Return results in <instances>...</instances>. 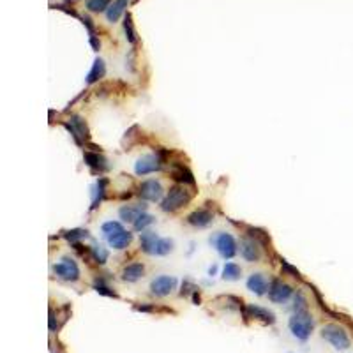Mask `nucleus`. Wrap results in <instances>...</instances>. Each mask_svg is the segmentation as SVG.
I'll return each mask as SVG.
<instances>
[{
  "label": "nucleus",
  "instance_id": "18",
  "mask_svg": "<svg viewBox=\"0 0 353 353\" xmlns=\"http://www.w3.org/2000/svg\"><path fill=\"white\" fill-rule=\"evenodd\" d=\"M145 274V267L141 263H131L126 269L122 270V279L127 283H136L138 279H141Z\"/></svg>",
  "mask_w": 353,
  "mask_h": 353
},
{
  "label": "nucleus",
  "instance_id": "20",
  "mask_svg": "<svg viewBox=\"0 0 353 353\" xmlns=\"http://www.w3.org/2000/svg\"><path fill=\"white\" fill-rule=\"evenodd\" d=\"M104 75H106V65H104V60L96 59V60H94L92 69L88 71V75H87V83L88 85L98 83L99 79L104 78Z\"/></svg>",
  "mask_w": 353,
  "mask_h": 353
},
{
  "label": "nucleus",
  "instance_id": "24",
  "mask_svg": "<svg viewBox=\"0 0 353 353\" xmlns=\"http://www.w3.org/2000/svg\"><path fill=\"white\" fill-rule=\"evenodd\" d=\"M242 275V270L240 267H238L237 263H226L223 267V279H226V281H237V279H240Z\"/></svg>",
  "mask_w": 353,
  "mask_h": 353
},
{
  "label": "nucleus",
  "instance_id": "11",
  "mask_svg": "<svg viewBox=\"0 0 353 353\" xmlns=\"http://www.w3.org/2000/svg\"><path fill=\"white\" fill-rule=\"evenodd\" d=\"M244 316H246V320L247 318H255V320H260V321H263V323H269V325L275 323L274 313L261 306H247L246 309H244Z\"/></svg>",
  "mask_w": 353,
  "mask_h": 353
},
{
  "label": "nucleus",
  "instance_id": "9",
  "mask_svg": "<svg viewBox=\"0 0 353 353\" xmlns=\"http://www.w3.org/2000/svg\"><path fill=\"white\" fill-rule=\"evenodd\" d=\"M161 166H163V161H161L157 154L156 156H143V157H139L136 161L135 172L136 175H149V173L159 172Z\"/></svg>",
  "mask_w": 353,
  "mask_h": 353
},
{
  "label": "nucleus",
  "instance_id": "21",
  "mask_svg": "<svg viewBox=\"0 0 353 353\" xmlns=\"http://www.w3.org/2000/svg\"><path fill=\"white\" fill-rule=\"evenodd\" d=\"M127 2H129V0H115V2H113V4L110 5V7H108V11H106L108 21H112V23L118 21V18H120L122 14L126 13Z\"/></svg>",
  "mask_w": 353,
  "mask_h": 353
},
{
  "label": "nucleus",
  "instance_id": "4",
  "mask_svg": "<svg viewBox=\"0 0 353 353\" xmlns=\"http://www.w3.org/2000/svg\"><path fill=\"white\" fill-rule=\"evenodd\" d=\"M53 272L57 274V277L64 279V281H69V283H75L79 279V267L73 258L65 256L62 258L59 263L53 267Z\"/></svg>",
  "mask_w": 353,
  "mask_h": 353
},
{
  "label": "nucleus",
  "instance_id": "10",
  "mask_svg": "<svg viewBox=\"0 0 353 353\" xmlns=\"http://www.w3.org/2000/svg\"><path fill=\"white\" fill-rule=\"evenodd\" d=\"M138 195L145 201H159L163 198V187L157 180H145L139 186Z\"/></svg>",
  "mask_w": 353,
  "mask_h": 353
},
{
  "label": "nucleus",
  "instance_id": "23",
  "mask_svg": "<svg viewBox=\"0 0 353 353\" xmlns=\"http://www.w3.org/2000/svg\"><path fill=\"white\" fill-rule=\"evenodd\" d=\"M247 237L255 238V240L258 242V244H261V246H269V244H270L269 233L265 232V230H260V228L247 226Z\"/></svg>",
  "mask_w": 353,
  "mask_h": 353
},
{
  "label": "nucleus",
  "instance_id": "22",
  "mask_svg": "<svg viewBox=\"0 0 353 353\" xmlns=\"http://www.w3.org/2000/svg\"><path fill=\"white\" fill-rule=\"evenodd\" d=\"M131 240H133V233L126 232V230H124V232H120V233H117L115 237L108 238L110 246H112L113 249H117V251H122V249H126V247L131 244Z\"/></svg>",
  "mask_w": 353,
  "mask_h": 353
},
{
  "label": "nucleus",
  "instance_id": "38",
  "mask_svg": "<svg viewBox=\"0 0 353 353\" xmlns=\"http://www.w3.org/2000/svg\"><path fill=\"white\" fill-rule=\"evenodd\" d=\"M90 44H92L94 51H99V48H101V42H99L98 38H90Z\"/></svg>",
  "mask_w": 353,
  "mask_h": 353
},
{
  "label": "nucleus",
  "instance_id": "34",
  "mask_svg": "<svg viewBox=\"0 0 353 353\" xmlns=\"http://www.w3.org/2000/svg\"><path fill=\"white\" fill-rule=\"evenodd\" d=\"M295 313H306L307 311V300L304 298V295L300 292L295 295V306H293Z\"/></svg>",
  "mask_w": 353,
  "mask_h": 353
},
{
  "label": "nucleus",
  "instance_id": "7",
  "mask_svg": "<svg viewBox=\"0 0 353 353\" xmlns=\"http://www.w3.org/2000/svg\"><path fill=\"white\" fill-rule=\"evenodd\" d=\"M176 288V279L173 275H159L150 283V292L156 297H166Z\"/></svg>",
  "mask_w": 353,
  "mask_h": 353
},
{
  "label": "nucleus",
  "instance_id": "30",
  "mask_svg": "<svg viewBox=\"0 0 353 353\" xmlns=\"http://www.w3.org/2000/svg\"><path fill=\"white\" fill-rule=\"evenodd\" d=\"M110 5H112V0H88L87 9L92 13H102V11H108Z\"/></svg>",
  "mask_w": 353,
  "mask_h": 353
},
{
  "label": "nucleus",
  "instance_id": "14",
  "mask_svg": "<svg viewBox=\"0 0 353 353\" xmlns=\"http://www.w3.org/2000/svg\"><path fill=\"white\" fill-rule=\"evenodd\" d=\"M85 164H87L90 170L99 173L110 170V164H108L106 159L101 156V152H85Z\"/></svg>",
  "mask_w": 353,
  "mask_h": 353
},
{
  "label": "nucleus",
  "instance_id": "16",
  "mask_svg": "<svg viewBox=\"0 0 353 353\" xmlns=\"http://www.w3.org/2000/svg\"><path fill=\"white\" fill-rule=\"evenodd\" d=\"M172 178L176 182H180V184H189V186H195V176L191 173L189 168H186L184 164H178L175 163L172 166Z\"/></svg>",
  "mask_w": 353,
  "mask_h": 353
},
{
  "label": "nucleus",
  "instance_id": "33",
  "mask_svg": "<svg viewBox=\"0 0 353 353\" xmlns=\"http://www.w3.org/2000/svg\"><path fill=\"white\" fill-rule=\"evenodd\" d=\"M94 288H96V292L99 293V295H106V297H118V295H117L115 292H113L112 288H110V286H106V284L102 283L101 279H99V281H96V284H94Z\"/></svg>",
  "mask_w": 353,
  "mask_h": 353
},
{
  "label": "nucleus",
  "instance_id": "32",
  "mask_svg": "<svg viewBox=\"0 0 353 353\" xmlns=\"http://www.w3.org/2000/svg\"><path fill=\"white\" fill-rule=\"evenodd\" d=\"M87 230H81V228H76V230H71V232H65L64 237L73 244V242H78L79 238H85L87 237Z\"/></svg>",
  "mask_w": 353,
  "mask_h": 353
},
{
  "label": "nucleus",
  "instance_id": "29",
  "mask_svg": "<svg viewBox=\"0 0 353 353\" xmlns=\"http://www.w3.org/2000/svg\"><path fill=\"white\" fill-rule=\"evenodd\" d=\"M106 184H108V180L106 178H99L98 180V184H96V198H94V203H92V207H90V210H94V209H98L99 207V203L102 201V198H104V187H106Z\"/></svg>",
  "mask_w": 353,
  "mask_h": 353
},
{
  "label": "nucleus",
  "instance_id": "25",
  "mask_svg": "<svg viewBox=\"0 0 353 353\" xmlns=\"http://www.w3.org/2000/svg\"><path fill=\"white\" fill-rule=\"evenodd\" d=\"M101 232L106 238H112V237H115L117 233L124 232V228H122L120 223H117V221H108V223H104L101 226Z\"/></svg>",
  "mask_w": 353,
  "mask_h": 353
},
{
  "label": "nucleus",
  "instance_id": "19",
  "mask_svg": "<svg viewBox=\"0 0 353 353\" xmlns=\"http://www.w3.org/2000/svg\"><path fill=\"white\" fill-rule=\"evenodd\" d=\"M159 237L156 235V232H143L141 237H139V246H141V251L147 253V255H154L156 253V246H157Z\"/></svg>",
  "mask_w": 353,
  "mask_h": 353
},
{
  "label": "nucleus",
  "instance_id": "5",
  "mask_svg": "<svg viewBox=\"0 0 353 353\" xmlns=\"http://www.w3.org/2000/svg\"><path fill=\"white\" fill-rule=\"evenodd\" d=\"M210 242L216 246L219 255L223 256L224 260H232L233 256L237 255V242L230 233H217L216 237L210 238Z\"/></svg>",
  "mask_w": 353,
  "mask_h": 353
},
{
  "label": "nucleus",
  "instance_id": "37",
  "mask_svg": "<svg viewBox=\"0 0 353 353\" xmlns=\"http://www.w3.org/2000/svg\"><path fill=\"white\" fill-rule=\"evenodd\" d=\"M195 284H191L189 281H184V284H182V292H180V295L184 297V295H189L191 292H195Z\"/></svg>",
  "mask_w": 353,
  "mask_h": 353
},
{
  "label": "nucleus",
  "instance_id": "27",
  "mask_svg": "<svg viewBox=\"0 0 353 353\" xmlns=\"http://www.w3.org/2000/svg\"><path fill=\"white\" fill-rule=\"evenodd\" d=\"M124 32H126V39L131 44H136V30L135 25H133V16L129 13L126 14V20H124Z\"/></svg>",
  "mask_w": 353,
  "mask_h": 353
},
{
  "label": "nucleus",
  "instance_id": "6",
  "mask_svg": "<svg viewBox=\"0 0 353 353\" xmlns=\"http://www.w3.org/2000/svg\"><path fill=\"white\" fill-rule=\"evenodd\" d=\"M64 127L71 133V136L75 138L78 145H83L85 139L90 138V131H88L87 124L79 115H71L69 122H64Z\"/></svg>",
  "mask_w": 353,
  "mask_h": 353
},
{
  "label": "nucleus",
  "instance_id": "31",
  "mask_svg": "<svg viewBox=\"0 0 353 353\" xmlns=\"http://www.w3.org/2000/svg\"><path fill=\"white\" fill-rule=\"evenodd\" d=\"M92 256H94V260H96V263L104 265V263H106V260H108V251L101 246V244H94Z\"/></svg>",
  "mask_w": 353,
  "mask_h": 353
},
{
  "label": "nucleus",
  "instance_id": "26",
  "mask_svg": "<svg viewBox=\"0 0 353 353\" xmlns=\"http://www.w3.org/2000/svg\"><path fill=\"white\" fill-rule=\"evenodd\" d=\"M173 246H175V242L172 238H159L157 240V246H156V256H166L173 251Z\"/></svg>",
  "mask_w": 353,
  "mask_h": 353
},
{
  "label": "nucleus",
  "instance_id": "15",
  "mask_svg": "<svg viewBox=\"0 0 353 353\" xmlns=\"http://www.w3.org/2000/svg\"><path fill=\"white\" fill-rule=\"evenodd\" d=\"M145 209H147V205L145 203H138V205H126V207H122L120 209V219L124 223H135L136 219L139 216L143 214Z\"/></svg>",
  "mask_w": 353,
  "mask_h": 353
},
{
  "label": "nucleus",
  "instance_id": "8",
  "mask_svg": "<svg viewBox=\"0 0 353 353\" xmlns=\"http://www.w3.org/2000/svg\"><path fill=\"white\" fill-rule=\"evenodd\" d=\"M292 293H293V288L290 284L283 283V281H279V279H274L269 288V298H270V302L283 304L292 297Z\"/></svg>",
  "mask_w": 353,
  "mask_h": 353
},
{
  "label": "nucleus",
  "instance_id": "2",
  "mask_svg": "<svg viewBox=\"0 0 353 353\" xmlns=\"http://www.w3.org/2000/svg\"><path fill=\"white\" fill-rule=\"evenodd\" d=\"M290 330L292 334L300 341H307L309 335H311L313 329H314V321L309 316V313H295V314L290 318Z\"/></svg>",
  "mask_w": 353,
  "mask_h": 353
},
{
  "label": "nucleus",
  "instance_id": "3",
  "mask_svg": "<svg viewBox=\"0 0 353 353\" xmlns=\"http://www.w3.org/2000/svg\"><path fill=\"white\" fill-rule=\"evenodd\" d=\"M321 337L325 341H329L335 350H348L352 341H350L348 334L343 327L335 325V323H329L321 329Z\"/></svg>",
  "mask_w": 353,
  "mask_h": 353
},
{
  "label": "nucleus",
  "instance_id": "13",
  "mask_svg": "<svg viewBox=\"0 0 353 353\" xmlns=\"http://www.w3.org/2000/svg\"><path fill=\"white\" fill-rule=\"evenodd\" d=\"M214 221V214L210 212V210L207 209H200V210H195L193 214L187 216V223L191 224V226L195 228H205L209 226L210 223Z\"/></svg>",
  "mask_w": 353,
  "mask_h": 353
},
{
  "label": "nucleus",
  "instance_id": "28",
  "mask_svg": "<svg viewBox=\"0 0 353 353\" xmlns=\"http://www.w3.org/2000/svg\"><path fill=\"white\" fill-rule=\"evenodd\" d=\"M156 221V217L150 214H147V212H143V214L139 216L138 219H136L135 223H133V226H135L136 232H145L147 230V226H150V224Z\"/></svg>",
  "mask_w": 353,
  "mask_h": 353
},
{
  "label": "nucleus",
  "instance_id": "12",
  "mask_svg": "<svg viewBox=\"0 0 353 353\" xmlns=\"http://www.w3.org/2000/svg\"><path fill=\"white\" fill-rule=\"evenodd\" d=\"M240 253L242 256H244V260L251 261V263H255V261H258L261 258L260 244L251 237L244 238V240L240 242Z\"/></svg>",
  "mask_w": 353,
  "mask_h": 353
},
{
  "label": "nucleus",
  "instance_id": "35",
  "mask_svg": "<svg viewBox=\"0 0 353 353\" xmlns=\"http://www.w3.org/2000/svg\"><path fill=\"white\" fill-rule=\"evenodd\" d=\"M281 267H283V272H286V274H290L292 277H297L300 279V272H298L295 267H292V265L288 263L286 260H281Z\"/></svg>",
  "mask_w": 353,
  "mask_h": 353
},
{
  "label": "nucleus",
  "instance_id": "36",
  "mask_svg": "<svg viewBox=\"0 0 353 353\" xmlns=\"http://www.w3.org/2000/svg\"><path fill=\"white\" fill-rule=\"evenodd\" d=\"M79 20H81V23L87 27L88 34H90V38H98V36H96V27H94L92 20L88 18V16H79Z\"/></svg>",
  "mask_w": 353,
  "mask_h": 353
},
{
  "label": "nucleus",
  "instance_id": "17",
  "mask_svg": "<svg viewBox=\"0 0 353 353\" xmlns=\"http://www.w3.org/2000/svg\"><path fill=\"white\" fill-rule=\"evenodd\" d=\"M247 288L256 295H265L269 292V283H267L263 274H251L247 279Z\"/></svg>",
  "mask_w": 353,
  "mask_h": 353
},
{
  "label": "nucleus",
  "instance_id": "1",
  "mask_svg": "<svg viewBox=\"0 0 353 353\" xmlns=\"http://www.w3.org/2000/svg\"><path fill=\"white\" fill-rule=\"evenodd\" d=\"M191 200H193V191L187 189L184 184L182 186H175L168 191L166 198L161 201V209L164 212H175V210L186 207Z\"/></svg>",
  "mask_w": 353,
  "mask_h": 353
}]
</instances>
